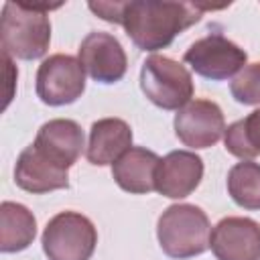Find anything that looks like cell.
<instances>
[{
    "instance_id": "obj_12",
    "label": "cell",
    "mask_w": 260,
    "mask_h": 260,
    "mask_svg": "<svg viewBox=\"0 0 260 260\" xmlns=\"http://www.w3.org/2000/svg\"><path fill=\"white\" fill-rule=\"evenodd\" d=\"M35 148L61 169H71L83 150V130L75 120L55 118L45 122L35 138Z\"/></svg>"
},
{
    "instance_id": "obj_18",
    "label": "cell",
    "mask_w": 260,
    "mask_h": 260,
    "mask_svg": "<svg viewBox=\"0 0 260 260\" xmlns=\"http://www.w3.org/2000/svg\"><path fill=\"white\" fill-rule=\"evenodd\" d=\"M225 150L242 160H252L260 154V108L246 118L230 124L223 132Z\"/></svg>"
},
{
    "instance_id": "obj_9",
    "label": "cell",
    "mask_w": 260,
    "mask_h": 260,
    "mask_svg": "<svg viewBox=\"0 0 260 260\" xmlns=\"http://www.w3.org/2000/svg\"><path fill=\"white\" fill-rule=\"evenodd\" d=\"M77 59L87 75L100 83H116L128 69V59L120 41L102 30H93L81 41Z\"/></svg>"
},
{
    "instance_id": "obj_5",
    "label": "cell",
    "mask_w": 260,
    "mask_h": 260,
    "mask_svg": "<svg viewBox=\"0 0 260 260\" xmlns=\"http://www.w3.org/2000/svg\"><path fill=\"white\" fill-rule=\"evenodd\" d=\"M41 244L49 260H89L98 244V230L83 213L61 211L47 221Z\"/></svg>"
},
{
    "instance_id": "obj_11",
    "label": "cell",
    "mask_w": 260,
    "mask_h": 260,
    "mask_svg": "<svg viewBox=\"0 0 260 260\" xmlns=\"http://www.w3.org/2000/svg\"><path fill=\"white\" fill-rule=\"evenodd\" d=\"M203 179V160L191 150H173L160 158L154 177V191L169 199L191 195Z\"/></svg>"
},
{
    "instance_id": "obj_15",
    "label": "cell",
    "mask_w": 260,
    "mask_h": 260,
    "mask_svg": "<svg viewBox=\"0 0 260 260\" xmlns=\"http://www.w3.org/2000/svg\"><path fill=\"white\" fill-rule=\"evenodd\" d=\"M158 162L160 158L156 152L144 146H132L112 165V177L120 189L134 195H146L154 191Z\"/></svg>"
},
{
    "instance_id": "obj_17",
    "label": "cell",
    "mask_w": 260,
    "mask_h": 260,
    "mask_svg": "<svg viewBox=\"0 0 260 260\" xmlns=\"http://www.w3.org/2000/svg\"><path fill=\"white\" fill-rule=\"evenodd\" d=\"M228 193L240 207L260 209V162H236L228 173Z\"/></svg>"
},
{
    "instance_id": "obj_6",
    "label": "cell",
    "mask_w": 260,
    "mask_h": 260,
    "mask_svg": "<svg viewBox=\"0 0 260 260\" xmlns=\"http://www.w3.org/2000/svg\"><path fill=\"white\" fill-rule=\"evenodd\" d=\"M185 63L201 77L223 81L236 77L246 67V51L219 32L197 39L185 51Z\"/></svg>"
},
{
    "instance_id": "obj_1",
    "label": "cell",
    "mask_w": 260,
    "mask_h": 260,
    "mask_svg": "<svg viewBox=\"0 0 260 260\" xmlns=\"http://www.w3.org/2000/svg\"><path fill=\"white\" fill-rule=\"evenodd\" d=\"M89 10L102 20L124 26L130 41L142 51L169 47L177 35L201 20L205 6L173 0L89 2Z\"/></svg>"
},
{
    "instance_id": "obj_16",
    "label": "cell",
    "mask_w": 260,
    "mask_h": 260,
    "mask_svg": "<svg viewBox=\"0 0 260 260\" xmlns=\"http://www.w3.org/2000/svg\"><path fill=\"white\" fill-rule=\"evenodd\" d=\"M37 236V219L28 207L14 201L0 205V250L4 254L26 250Z\"/></svg>"
},
{
    "instance_id": "obj_7",
    "label": "cell",
    "mask_w": 260,
    "mask_h": 260,
    "mask_svg": "<svg viewBox=\"0 0 260 260\" xmlns=\"http://www.w3.org/2000/svg\"><path fill=\"white\" fill-rule=\"evenodd\" d=\"M85 69L79 59L63 53L49 55L37 71V95L47 106H67L81 98Z\"/></svg>"
},
{
    "instance_id": "obj_8",
    "label": "cell",
    "mask_w": 260,
    "mask_h": 260,
    "mask_svg": "<svg viewBox=\"0 0 260 260\" xmlns=\"http://www.w3.org/2000/svg\"><path fill=\"white\" fill-rule=\"evenodd\" d=\"M175 134L177 138L193 148L213 146L225 132V118L221 108L211 100H191L175 114Z\"/></svg>"
},
{
    "instance_id": "obj_14",
    "label": "cell",
    "mask_w": 260,
    "mask_h": 260,
    "mask_svg": "<svg viewBox=\"0 0 260 260\" xmlns=\"http://www.w3.org/2000/svg\"><path fill=\"white\" fill-rule=\"evenodd\" d=\"M128 148H132V130L122 118H102L89 128L85 156L95 167L114 165Z\"/></svg>"
},
{
    "instance_id": "obj_3",
    "label": "cell",
    "mask_w": 260,
    "mask_h": 260,
    "mask_svg": "<svg viewBox=\"0 0 260 260\" xmlns=\"http://www.w3.org/2000/svg\"><path fill=\"white\" fill-rule=\"evenodd\" d=\"M209 236L207 213L191 203L169 205L156 221L158 246L169 258L185 260L203 254L209 248Z\"/></svg>"
},
{
    "instance_id": "obj_19",
    "label": "cell",
    "mask_w": 260,
    "mask_h": 260,
    "mask_svg": "<svg viewBox=\"0 0 260 260\" xmlns=\"http://www.w3.org/2000/svg\"><path fill=\"white\" fill-rule=\"evenodd\" d=\"M232 98L244 106L260 104V63L246 65L230 83Z\"/></svg>"
},
{
    "instance_id": "obj_10",
    "label": "cell",
    "mask_w": 260,
    "mask_h": 260,
    "mask_svg": "<svg viewBox=\"0 0 260 260\" xmlns=\"http://www.w3.org/2000/svg\"><path fill=\"white\" fill-rule=\"evenodd\" d=\"M209 248L217 260H260V223L230 215L215 223Z\"/></svg>"
},
{
    "instance_id": "obj_4",
    "label": "cell",
    "mask_w": 260,
    "mask_h": 260,
    "mask_svg": "<svg viewBox=\"0 0 260 260\" xmlns=\"http://www.w3.org/2000/svg\"><path fill=\"white\" fill-rule=\"evenodd\" d=\"M142 93L162 110H181L193 98L189 69L165 55H150L140 67Z\"/></svg>"
},
{
    "instance_id": "obj_2",
    "label": "cell",
    "mask_w": 260,
    "mask_h": 260,
    "mask_svg": "<svg viewBox=\"0 0 260 260\" xmlns=\"http://www.w3.org/2000/svg\"><path fill=\"white\" fill-rule=\"evenodd\" d=\"M59 6L4 2L0 18V47L2 55L14 59H41L49 51L51 20L49 10Z\"/></svg>"
},
{
    "instance_id": "obj_13",
    "label": "cell",
    "mask_w": 260,
    "mask_h": 260,
    "mask_svg": "<svg viewBox=\"0 0 260 260\" xmlns=\"http://www.w3.org/2000/svg\"><path fill=\"white\" fill-rule=\"evenodd\" d=\"M14 183L28 193H49L69 187V171L41 154L35 144H28L16 158Z\"/></svg>"
}]
</instances>
